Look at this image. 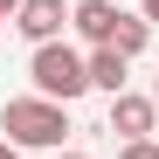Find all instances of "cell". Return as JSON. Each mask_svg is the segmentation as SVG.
Segmentation results:
<instances>
[{
  "mask_svg": "<svg viewBox=\"0 0 159 159\" xmlns=\"http://www.w3.org/2000/svg\"><path fill=\"white\" fill-rule=\"evenodd\" d=\"M0 159H21V145H14V139H0Z\"/></svg>",
  "mask_w": 159,
  "mask_h": 159,
  "instance_id": "30bf717a",
  "label": "cell"
},
{
  "mask_svg": "<svg viewBox=\"0 0 159 159\" xmlns=\"http://www.w3.org/2000/svg\"><path fill=\"white\" fill-rule=\"evenodd\" d=\"M56 159H90V152H56Z\"/></svg>",
  "mask_w": 159,
  "mask_h": 159,
  "instance_id": "7c38bea8",
  "label": "cell"
},
{
  "mask_svg": "<svg viewBox=\"0 0 159 159\" xmlns=\"http://www.w3.org/2000/svg\"><path fill=\"white\" fill-rule=\"evenodd\" d=\"M118 159H159V139H131V145H118Z\"/></svg>",
  "mask_w": 159,
  "mask_h": 159,
  "instance_id": "ba28073f",
  "label": "cell"
},
{
  "mask_svg": "<svg viewBox=\"0 0 159 159\" xmlns=\"http://www.w3.org/2000/svg\"><path fill=\"white\" fill-rule=\"evenodd\" d=\"M14 14H21V0H0V21H7V28H14Z\"/></svg>",
  "mask_w": 159,
  "mask_h": 159,
  "instance_id": "9c48e42d",
  "label": "cell"
},
{
  "mask_svg": "<svg viewBox=\"0 0 159 159\" xmlns=\"http://www.w3.org/2000/svg\"><path fill=\"white\" fill-rule=\"evenodd\" d=\"M0 131H7L14 145H28V152H62L69 104H56V97H7L0 104Z\"/></svg>",
  "mask_w": 159,
  "mask_h": 159,
  "instance_id": "6da1fadb",
  "label": "cell"
},
{
  "mask_svg": "<svg viewBox=\"0 0 159 159\" xmlns=\"http://www.w3.org/2000/svg\"><path fill=\"white\" fill-rule=\"evenodd\" d=\"M111 131L131 145V139H152L159 131V104L152 97H139V90H125V97H111Z\"/></svg>",
  "mask_w": 159,
  "mask_h": 159,
  "instance_id": "5b68a950",
  "label": "cell"
},
{
  "mask_svg": "<svg viewBox=\"0 0 159 159\" xmlns=\"http://www.w3.org/2000/svg\"><path fill=\"white\" fill-rule=\"evenodd\" d=\"M83 56H90V90L125 97V69H131V56H118V48H83Z\"/></svg>",
  "mask_w": 159,
  "mask_h": 159,
  "instance_id": "8992f818",
  "label": "cell"
},
{
  "mask_svg": "<svg viewBox=\"0 0 159 159\" xmlns=\"http://www.w3.org/2000/svg\"><path fill=\"white\" fill-rule=\"evenodd\" d=\"M69 14H76V7H62V0H21V14H14V35H28L35 48H42V42H62Z\"/></svg>",
  "mask_w": 159,
  "mask_h": 159,
  "instance_id": "3957f363",
  "label": "cell"
},
{
  "mask_svg": "<svg viewBox=\"0 0 159 159\" xmlns=\"http://www.w3.org/2000/svg\"><path fill=\"white\" fill-rule=\"evenodd\" d=\"M0 28H7V21H0Z\"/></svg>",
  "mask_w": 159,
  "mask_h": 159,
  "instance_id": "5bb4252c",
  "label": "cell"
},
{
  "mask_svg": "<svg viewBox=\"0 0 159 159\" xmlns=\"http://www.w3.org/2000/svg\"><path fill=\"white\" fill-rule=\"evenodd\" d=\"M139 14H145V21H152V28H159V0H145V7H139Z\"/></svg>",
  "mask_w": 159,
  "mask_h": 159,
  "instance_id": "8fae6325",
  "label": "cell"
},
{
  "mask_svg": "<svg viewBox=\"0 0 159 159\" xmlns=\"http://www.w3.org/2000/svg\"><path fill=\"white\" fill-rule=\"evenodd\" d=\"M145 42H152V21H145V14H125L111 48H118V56H145Z\"/></svg>",
  "mask_w": 159,
  "mask_h": 159,
  "instance_id": "52a82bcc",
  "label": "cell"
},
{
  "mask_svg": "<svg viewBox=\"0 0 159 159\" xmlns=\"http://www.w3.org/2000/svg\"><path fill=\"white\" fill-rule=\"evenodd\" d=\"M118 21H125V7H111V0H76L69 28L83 35V48H111L118 42Z\"/></svg>",
  "mask_w": 159,
  "mask_h": 159,
  "instance_id": "277c9868",
  "label": "cell"
},
{
  "mask_svg": "<svg viewBox=\"0 0 159 159\" xmlns=\"http://www.w3.org/2000/svg\"><path fill=\"white\" fill-rule=\"evenodd\" d=\"M28 83H35V97L76 104V97L90 90V56H83V48H69V42H42L35 56H28Z\"/></svg>",
  "mask_w": 159,
  "mask_h": 159,
  "instance_id": "7a4b0ae2",
  "label": "cell"
},
{
  "mask_svg": "<svg viewBox=\"0 0 159 159\" xmlns=\"http://www.w3.org/2000/svg\"><path fill=\"white\" fill-rule=\"evenodd\" d=\"M152 104H159V76H152Z\"/></svg>",
  "mask_w": 159,
  "mask_h": 159,
  "instance_id": "4fadbf2b",
  "label": "cell"
}]
</instances>
